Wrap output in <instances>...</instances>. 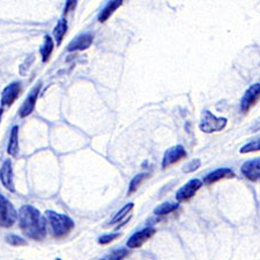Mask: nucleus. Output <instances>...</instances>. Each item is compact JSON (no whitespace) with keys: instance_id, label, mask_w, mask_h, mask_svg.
Returning <instances> with one entry per match:
<instances>
[{"instance_id":"f257e3e1","label":"nucleus","mask_w":260,"mask_h":260,"mask_svg":"<svg viewBox=\"0 0 260 260\" xmlns=\"http://www.w3.org/2000/svg\"><path fill=\"white\" fill-rule=\"evenodd\" d=\"M21 232L34 241H43L47 236L45 220L40 211L30 205H24L19 211Z\"/></svg>"},{"instance_id":"f03ea898","label":"nucleus","mask_w":260,"mask_h":260,"mask_svg":"<svg viewBox=\"0 0 260 260\" xmlns=\"http://www.w3.org/2000/svg\"><path fill=\"white\" fill-rule=\"evenodd\" d=\"M47 217L51 225L53 236L56 238H64L74 228L73 220L64 214L56 213L53 211H47Z\"/></svg>"},{"instance_id":"7ed1b4c3","label":"nucleus","mask_w":260,"mask_h":260,"mask_svg":"<svg viewBox=\"0 0 260 260\" xmlns=\"http://www.w3.org/2000/svg\"><path fill=\"white\" fill-rule=\"evenodd\" d=\"M227 118L216 117L211 111L205 110L201 116V121L199 127L204 133H213L220 132L227 126Z\"/></svg>"},{"instance_id":"20e7f679","label":"nucleus","mask_w":260,"mask_h":260,"mask_svg":"<svg viewBox=\"0 0 260 260\" xmlns=\"http://www.w3.org/2000/svg\"><path fill=\"white\" fill-rule=\"evenodd\" d=\"M18 219V213L10 200L0 194V227L10 228Z\"/></svg>"},{"instance_id":"39448f33","label":"nucleus","mask_w":260,"mask_h":260,"mask_svg":"<svg viewBox=\"0 0 260 260\" xmlns=\"http://www.w3.org/2000/svg\"><path fill=\"white\" fill-rule=\"evenodd\" d=\"M22 91L20 81H14L4 88L2 96H0V103L3 108H10L15 103V101L19 99V96Z\"/></svg>"},{"instance_id":"423d86ee","label":"nucleus","mask_w":260,"mask_h":260,"mask_svg":"<svg viewBox=\"0 0 260 260\" xmlns=\"http://www.w3.org/2000/svg\"><path fill=\"white\" fill-rule=\"evenodd\" d=\"M203 186V180L198 178H193L183 185L179 188L176 193V199H177L178 203H185L190 199L193 198L197 192L200 190V187Z\"/></svg>"},{"instance_id":"0eeeda50","label":"nucleus","mask_w":260,"mask_h":260,"mask_svg":"<svg viewBox=\"0 0 260 260\" xmlns=\"http://www.w3.org/2000/svg\"><path fill=\"white\" fill-rule=\"evenodd\" d=\"M187 156V153L185 148L182 145H177L174 147H170L169 149L166 150L165 155H163L162 158V168L163 169H167L171 166L176 165L179 161H182L183 158Z\"/></svg>"},{"instance_id":"6e6552de","label":"nucleus","mask_w":260,"mask_h":260,"mask_svg":"<svg viewBox=\"0 0 260 260\" xmlns=\"http://www.w3.org/2000/svg\"><path fill=\"white\" fill-rule=\"evenodd\" d=\"M41 89H42V83H39V85L32 88L30 93H29V95L26 98V100H24L22 106H21V108L19 109V116L21 118H26V117L31 115V112L35 110L37 99H39Z\"/></svg>"},{"instance_id":"1a4fd4ad","label":"nucleus","mask_w":260,"mask_h":260,"mask_svg":"<svg viewBox=\"0 0 260 260\" xmlns=\"http://www.w3.org/2000/svg\"><path fill=\"white\" fill-rule=\"evenodd\" d=\"M156 230L154 228H145L140 230V232L134 233L131 237L128 238L127 241V247L129 249H138V247H141L145 243L152 238Z\"/></svg>"},{"instance_id":"9d476101","label":"nucleus","mask_w":260,"mask_h":260,"mask_svg":"<svg viewBox=\"0 0 260 260\" xmlns=\"http://www.w3.org/2000/svg\"><path fill=\"white\" fill-rule=\"evenodd\" d=\"M260 98V83H254L245 91L241 100V110L247 112L252 108Z\"/></svg>"},{"instance_id":"9b49d317","label":"nucleus","mask_w":260,"mask_h":260,"mask_svg":"<svg viewBox=\"0 0 260 260\" xmlns=\"http://www.w3.org/2000/svg\"><path fill=\"white\" fill-rule=\"evenodd\" d=\"M94 42V36L91 34H81L78 37H75L73 41L70 42L67 45V51H85V50L89 49Z\"/></svg>"},{"instance_id":"f8f14e48","label":"nucleus","mask_w":260,"mask_h":260,"mask_svg":"<svg viewBox=\"0 0 260 260\" xmlns=\"http://www.w3.org/2000/svg\"><path fill=\"white\" fill-rule=\"evenodd\" d=\"M241 171L246 179L258 182L260 180V157L246 161L242 166Z\"/></svg>"},{"instance_id":"ddd939ff","label":"nucleus","mask_w":260,"mask_h":260,"mask_svg":"<svg viewBox=\"0 0 260 260\" xmlns=\"http://www.w3.org/2000/svg\"><path fill=\"white\" fill-rule=\"evenodd\" d=\"M0 180H2V184L8 191H15L13 180V168H12V161L10 158L4 162L2 168H0Z\"/></svg>"},{"instance_id":"4468645a","label":"nucleus","mask_w":260,"mask_h":260,"mask_svg":"<svg viewBox=\"0 0 260 260\" xmlns=\"http://www.w3.org/2000/svg\"><path fill=\"white\" fill-rule=\"evenodd\" d=\"M235 173L229 169V168H219V169L212 171L208 175L205 176V178L203 180V184H206V185H212L214 183L220 182L222 179H228V178H234L235 177Z\"/></svg>"},{"instance_id":"2eb2a0df","label":"nucleus","mask_w":260,"mask_h":260,"mask_svg":"<svg viewBox=\"0 0 260 260\" xmlns=\"http://www.w3.org/2000/svg\"><path fill=\"white\" fill-rule=\"evenodd\" d=\"M121 5H123V0H111V2H109L108 5L101 11V13L99 15L100 22L103 23L106 22L107 20L110 19V16L114 14Z\"/></svg>"},{"instance_id":"dca6fc26","label":"nucleus","mask_w":260,"mask_h":260,"mask_svg":"<svg viewBox=\"0 0 260 260\" xmlns=\"http://www.w3.org/2000/svg\"><path fill=\"white\" fill-rule=\"evenodd\" d=\"M19 152V126L14 125L11 129L10 140H8L7 145V153L11 156H16Z\"/></svg>"},{"instance_id":"f3484780","label":"nucleus","mask_w":260,"mask_h":260,"mask_svg":"<svg viewBox=\"0 0 260 260\" xmlns=\"http://www.w3.org/2000/svg\"><path fill=\"white\" fill-rule=\"evenodd\" d=\"M53 49H54V41L52 37L49 35L44 36V42H43V44H42L41 50H40L42 61L43 62L49 61L50 57H51V54L53 52Z\"/></svg>"},{"instance_id":"a211bd4d","label":"nucleus","mask_w":260,"mask_h":260,"mask_svg":"<svg viewBox=\"0 0 260 260\" xmlns=\"http://www.w3.org/2000/svg\"><path fill=\"white\" fill-rule=\"evenodd\" d=\"M66 32H67V20L60 19L56 24V27L53 28V31H52V39L54 42H56L57 45L61 44Z\"/></svg>"},{"instance_id":"6ab92c4d","label":"nucleus","mask_w":260,"mask_h":260,"mask_svg":"<svg viewBox=\"0 0 260 260\" xmlns=\"http://www.w3.org/2000/svg\"><path fill=\"white\" fill-rule=\"evenodd\" d=\"M179 205L177 203H163L161 205L154 209V214L158 216H163V215H168V214L174 213L178 209Z\"/></svg>"},{"instance_id":"aec40b11","label":"nucleus","mask_w":260,"mask_h":260,"mask_svg":"<svg viewBox=\"0 0 260 260\" xmlns=\"http://www.w3.org/2000/svg\"><path fill=\"white\" fill-rule=\"evenodd\" d=\"M148 178V174H139L137 176H134V177L132 178L131 182H129V186H128V191H127V196H131L133 194L134 192H136L138 188H139V186L142 184V182H144L145 179Z\"/></svg>"},{"instance_id":"412c9836","label":"nucleus","mask_w":260,"mask_h":260,"mask_svg":"<svg viewBox=\"0 0 260 260\" xmlns=\"http://www.w3.org/2000/svg\"><path fill=\"white\" fill-rule=\"evenodd\" d=\"M134 207V204L133 203H129V204H126L125 205L124 207H121L118 212H117L114 217L110 220V224H114V223H117V222H120L121 220L124 219L125 216H127L129 213H131V211Z\"/></svg>"},{"instance_id":"4be33fe9","label":"nucleus","mask_w":260,"mask_h":260,"mask_svg":"<svg viewBox=\"0 0 260 260\" xmlns=\"http://www.w3.org/2000/svg\"><path fill=\"white\" fill-rule=\"evenodd\" d=\"M128 255V251L126 249H118L114 250L112 252L107 254L106 257H103L100 260H123Z\"/></svg>"},{"instance_id":"5701e85b","label":"nucleus","mask_w":260,"mask_h":260,"mask_svg":"<svg viewBox=\"0 0 260 260\" xmlns=\"http://www.w3.org/2000/svg\"><path fill=\"white\" fill-rule=\"evenodd\" d=\"M260 150V138L255 139L253 141L247 142L246 145H244L240 149L241 154H247V153H252V152H258Z\"/></svg>"},{"instance_id":"b1692460","label":"nucleus","mask_w":260,"mask_h":260,"mask_svg":"<svg viewBox=\"0 0 260 260\" xmlns=\"http://www.w3.org/2000/svg\"><path fill=\"white\" fill-rule=\"evenodd\" d=\"M6 242L8 243V244L14 245V246H24L28 244L26 240H23L22 237L18 236V235H7Z\"/></svg>"},{"instance_id":"393cba45","label":"nucleus","mask_w":260,"mask_h":260,"mask_svg":"<svg viewBox=\"0 0 260 260\" xmlns=\"http://www.w3.org/2000/svg\"><path fill=\"white\" fill-rule=\"evenodd\" d=\"M120 237V234L119 233H111V234H107V235H103V236H101L99 238V244H102V245H106L109 244V243L114 242L117 238Z\"/></svg>"},{"instance_id":"a878e982","label":"nucleus","mask_w":260,"mask_h":260,"mask_svg":"<svg viewBox=\"0 0 260 260\" xmlns=\"http://www.w3.org/2000/svg\"><path fill=\"white\" fill-rule=\"evenodd\" d=\"M200 166H201V161L199 160V158H194V160L190 161L185 167H184V173H186V174L193 173V171L199 169Z\"/></svg>"},{"instance_id":"bb28decb","label":"nucleus","mask_w":260,"mask_h":260,"mask_svg":"<svg viewBox=\"0 0 260 260\" xmlns=\"http://www.w3.org/2000/svg\"><path fill=\"white\" fill-rule=\"evenodd\" d=\"M77 5H78V0H66L65 7H64V14L66 15L67 13H70V12L74 11Z\"/></svg>"},{"instance_id":"cd10ccee","label":"nucleus","mask_w":260,"mask_h":260,"mask_svg":"<svg viewBox=\"0 0 260 260\" xmlns=\"http://www.w3.org/2000/svg\"><path fill=\"white\" fill-rule=\"evenodd\" d=\"M3 112H4L3 108H0V123H2V118H3Z\"/></svg>"},{"instance_id":"c85d7f7f","label":"nucleus","mask_w":260,"mask_h":260,"mask_svg":"<svg viewBox=\"0 0 260 260\" xmlns=\"http://www.w3.org/2000/svg\"><path fill=\"white\" fill-rule=\"evenodd\" d=\"M57 260H61V259H57Z\"/></svg>"}]
</instances>
